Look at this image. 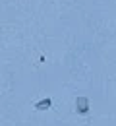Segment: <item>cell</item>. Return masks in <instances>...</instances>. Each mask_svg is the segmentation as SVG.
<instances>
[{
	"mask_svg": "<svg viewBox=\"0 0 116 126\" xmlns=\"http://www.w3.org/2000/svg\"><path fill=\"white\" fill-rule=\"evenodd\" d=\"M76 112H77L79 116L89 114V99H87V97H77V99H76Z\"/></svg>",
	"mask_w": 116,
	"mask_h": 126,
	"instance_id": "6da1fadb",
	"label": "cell"
},
{
	"mask_svg": "<svg viewBox=\"0 0 116 126\" xmlns=\"http://www.w3.org/2000/svg\"><path fill=\"white\" fill-rule=\"evenodd\" d=\"M50 105H52V101H50V99H43V101H37V103H35V109L47 110V109H50Z\"/></svg>",
	"mask_w": 116,
	"mask_h": 126,
	"instance_id": "7a4b0ae2",
	"label": "cell"
}]
</instances>
